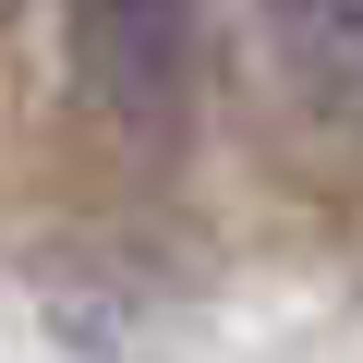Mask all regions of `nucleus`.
<instances>
[{
	"instance_id": "f257e3e1",
	"label": "nucleus",
	"mask_w": 363,
	"mask_h": 363,
	"mask_svg": "<svg viewBox=\"0 0 363 363\" xmlns=\"http://www.w3.org/2000/svg\"><path fill=\"white\" fill-rule=\"evenodd\" d=\"M73 85L97 121H169L194 85V0H73Z\"/></svg>"
},
{
	"instance_id": "f03ea898",
	"label": "nucleus",
	"mask_w": 363,
	"mask_h": 363,
	"mask_svg": "<svg viewBox=\"0 0 363 363\" xmlns=\"http://www.w3.org/2000/svg\"><path fill=\"white\" fill-rule=\"evenodd\" d=\"M267 49L291 109H315L327 133H363V0H267Z\"/></svg>"
},
{
	"instance_id": "7ed1b4c3",
	"label": "nucleus",
	"mask_w": 363,
	"mask_h": 363,
	"mask_svg": "<svg viewBox=\"0 0 363 363\" xmlns=\"http://www.w3.org/2000/svg\"><path fill=\"white\" fill-rule=\"evenodd\" d=\"M0 13H13V0H0Z\"/></svg>"
}]
</instances>
